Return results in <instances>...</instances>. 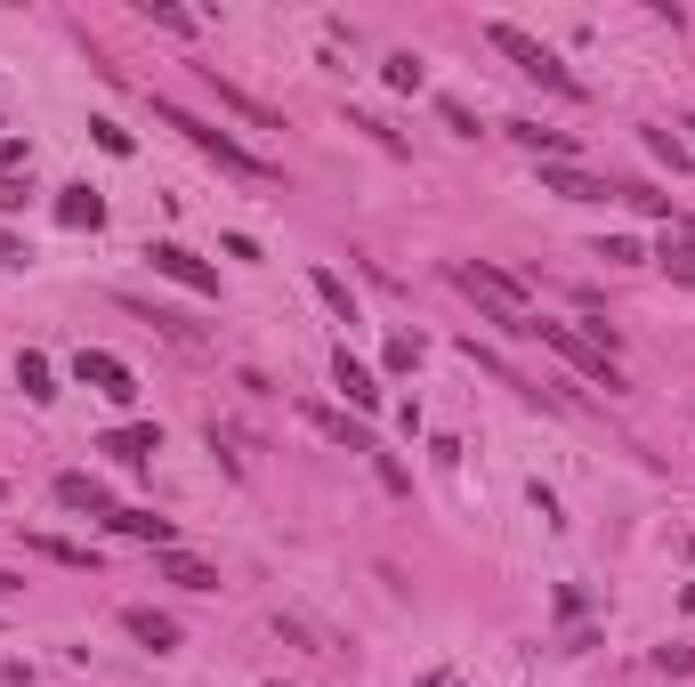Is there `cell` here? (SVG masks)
<instances>
[{
	"instance_id": "obj_19",
	"label": "cell",
	"mask_w": 695,
	"mask_h": 687,
	"mask_svg": "<svg viewBox=\"0 0 695 687\" xmlns=\"http://www.w3.org/2000/svg\"><path fill=\"white\" fill-rule=\"evenodd\" d=\"M509 138H518V145H534V154H550V162H566V154H575V138H566V130H542V121H509Z\"/></svg>"
},
{
	"instance_id": "obj_22",
	"label": "cell",
	"mask_w": 695,
	"mask_h": 687,
	"mask_svg": "<svg viewBox=\"0 0 695 687\" xmlns=\"http://www.w3.org/2000/svg\"><path fill=\"white\" fill-rule=\"evenodd\" d=\"M615 195H623L639 219H671V195H656V186H615Z\"/></svg>"
},
{
	"instance_id": "obj_8",
	"label": "cell",
	"mask_w": 695,
	"mask_h": 687,
	"mask_svg": "<svg viewBox=\"0 0 695 687\" xmlns=\"http://www.w3.org/2000/svg\"><path fill=\"white\" fill-rule=\"evenodd\" d=\"M97 445H106L121 469H146L154 453H162V429H154V421H121V429H106V436H97Z\"/></svg>"
},
{
	"instance_id": "obj_4",
	"label": "cell",
	"mask_w": 695,
	"mask_h": 687,
	"mask_svg": "<svg viewBox=\"0 0 695 687\" xmlns=\"http://www.w3.org/2000/svg\"><path fill=\"white\" fill-rule=\"evenodd\" d=\"M534 340H550V348H558L566 364L582 372V381H599L606 397H623V372H615V357H599V348H590V340H582L575 324H550V316H542V324H534Z\"/></svg>"
},
{
	"instance_id": "obj_38",
	"label": "cell",
	"mask_w": 695,
	"mask_h": 687,
	"mask_svg": "<svg viewBox=\"0 0 695 687\" xmlns=\"http://www.w3.org/2000/svg\"><path fill=\"white\" fill-rule=\"evenodd\" d=\"M268 687H283V679H268Z\"/></svg>"
},
{
	"instance_id": "obj_13",
	"label": "cell",
	"mask_w": 695,
	"mask_h": 687,
	"mask_svg": "<svg viewBox=\"0 0 695 687\" xmlns=\"http://www.w3.org/2000/svg\"><path fill=\"white\" fill-rule=\"evenodd\" d=\"M121 631H130L138 648H154V655H170V648H178V622H170V615H154V607H121Z\"/></svg>"
},
{
	"instance_id": "obj_21",
	"label": "cell",
	"mask_w": 695,
	"mask_h": 687,
	"mask_svg": "<svg viewBox=\"0 0 695 687\" xmlns=\"http://www.w3.org/2000/svg\"><path fill=\"white\" fill-rule=\"evenodd\" d=\"M380 81H388V90H404V97H413V90H421V57H413V49H397V57L380 66Z\"/></svg>"
},
{
	"instance_id": "obj_7",
	"label": "cell",
	"mask_w": 695,
	"mask_h": 687,
	"mask_svg": "<svg viewBox=\"0 0 695 687\" xmlns=\"http://www.w3.org/2000/svg\"><path fill=\"white\" fill-rule=\"evenodd\" d=\"M299 421H308V429L323 436V445H348V453H380V445H373V429H364V421H348L340 405H316V397H308V405H299Z\"/></svg>"
},
{
	"instance_id": "obj_17",
	"label": "cell",
	"mask_w": 695,
	"mask_h": 687,
	"mask_svg": "<svg viewBox=\"0 0 695 687\" xmlns=\"http://www.w3.org/2000/svg\"><path fill=\"white\" fill-rule=\"evenodd\" d=\"M16 388H25L33 405L57 397V372H49V357H40V348H25V357H16Z\"/></svg>"
},
{
	"instance_id": "obj_1",
	"label": "cell",
	"mask_w": 695,
	"mask_h": 687,
	"mask_svg": "<svg viewBox=\"0 0 695 687\" xmlns=\"http://www.w3.org/2000/svg\"><path fill=\"white\" fill-rule=\"evenodd\" d=\"M154 121H162V130H187V145H195V154H211L219 171H235V178H251V186H275V162H268V154H251V145H235L227 130H211V121H202V114L170 106V97H154Z\"/></svg>"
},
{
	"instance_id": "obj_14",
	"label": "cell",
	"mask_w": 695,
	"mask_h": 687,
	"mask_svg": "<svg viewBox=\"0 0 695 687\" xmlns=\"http://www.w3.org/2000/svg\"><path fill=\"white\" fill-rule=\"evenodd\" d=\"M57 226H106V195L97 186H57Z\"/></svg>"
},
{
	"instance_id": "obj_6",
	"label": "cell",
	"mask_w": 695,
	"mask_h": 687,
	"mask_svg": "<svg viewBox=\"0 0 695 687\" xmlns=\"http://www.w3.org/2000/svg\"><path fill=\"white\" fill-rule=\"evenodd\" d=\"M146 259H154V276H170V283L202 291V300H219V267H202L187 243H146Z\"/></svg>"
},
{
	"instance_id": "obj_12",
	"label": "cell",
	"mask_w": 695,
	"mask_h": 687,
	"mask_svg": "<svg viewBox=\"0 0 695 687\" xmlns=\"http://www.w3.org/2000/svg\"><path fill=\"white\" fill-rule=\"evenodd\" d=\"M106 526L130 534V543H146V550H178V526H170V517H154V510H114Z\"/></svg>"
},
{
	"instance_id": "obj_16",
	"label": "cell",
	"mask_w": 695,
	"mask_h": 687,
	"mask_svg": "<svg viewBox=\"0 0 695 687\" xmlns=\"http://www.w3.org/2000/svg\"><path fill=\"white\" fill-rule=\"evenodd\" d=\"M332 381L348 388V405H356V412H373V405H380V381H373V364H356L348 348L332 357Z\"/></svg>"
},
{
	"instance_id": "obj_15",
	"label": "cell",
	"mask_w": 695,
	"mask_h": 687,
	"mask_svg": "<svg viewBox=\"0 0 695 687\" xmlns=\"http://www.w3.org/2000/svg\"><path fill=\"white\" fill-rule=\"evenodd\" d=\"M154 567H162V582H178V591H219V567H202L195 550H162Z\"/></svg>"
},
{
	"instance_id": "obj_31",
	"label": "cell",
	"mask_w": 695,
	"mask_h": 687,
	"mask_svg": "<svg viewBox=\"0 0 695 687\" xmlns=\"http://www.w3.org/2000/svg\"><path fill=\"white\" fill-rule=\"evenodd\" d=\"M97 130V145H106V154H130V130H121V121H90Z\"/></svg>"
},
{
	"instance_id": "obj_30",
	"label": "cell",
	"mask_w": 695,
	"mask_h": 687,
	"mask_svg": "<svg viewBox=\"0 0 695 687\" xmlns=\"http://www.w3.org/2000/svg\"><path fill=\"white\" fill-rule=\"evenodd\" d=\"M373 462H380V486H388V493H413V477L397 469V453H373Z\"/></svg>"
},
{
	"instance_id": "obj_18",
	"label": "cell",
	"mask_w": 695,
	"mask_h": 687,
	"mask_svg": "<svg viewBox=\"0 0 695 687\" xmlns=\"http://www.w3.org/2000/svg\"><path fill=\"white\" fill-rule=\"evenodd\" d=\"M25 550H40L49 567H73V574H97V558L81 550V543H57V534H25Z\"/></svg>"
},
{
	"instance_id": "obj_28",
	"label": "cell",
	"mask_w": 695,
	"mask_h": 687,
	"mask_svg": "<svg viewBox=\"0 0 695 687\" xmlns=\"http://www.w3.org/2000/svg\"><path fill=\"white\" fill-rule=\"evenodd\" d=\"M599 259H615V267H639L647 252H639V243H631V235H606V243H599Z\"/></svg>"
},
{
	"instance_id": "obj_32",
	"label": "cell",
	"mask_w": 695,
	"mask_h": 687,
	"mask_svg": "<svg viewBox=\"0 0 695 687\" xmlns=\"http://www.w3.org/2000/svg\"><path fill=\"white\" fill-rule=\"evenodd\" d=\"M25 195H33L25 178H0V211H25Z\"/></svg>"
},
{
	"instance_id": "obj_23",
	"label": "cell",
	"mask_w": 695,
	"mask_h": 687,
	"mask_svg": "<svg viewBox=\"0 0 695 687\" xmlns=\"http://www.w3.org/2000/svg\"><path fill=\"white\" fill-rule=\"evenodd\" d=\"M437 114H445V130H453V138H478V114H469L461 97H437Z\"/></svg>"
},
{
	"instance_id": "obj_36",
	"label": "cell",
	"mask_w": 695,
	"mask_h": 687,
	"mask_svg": "<svg viewBox=\"0 0 695 687\" xmlns=\"http://www.w3.org/2000/svg\"><path fill=\"white\" fill-rule=\"evenodd\" d=\"M0 502H9V486H0Z\"/></svg>"
},
{
	"instance_id": "obj_3",
	"label": "cell",
	"mask_w": 695,
	"mask_h": 687,
	"mask_svg": "<svg viewBox=\"0 0 695 687\" xmlns=\"http://www.w3.org/2000/svg\"><path fill=\"white\" fill-rule=\"evenodd\" d=\"M485 40H494V49H502V57H518V73H534V81H542V90H558V97H582V81H575V73H566V66H558V57H550V49H542V40H534V33H518V25H485Z\"/></svg>"
},
{
	"instance_id": "obj_5",
	"label": "cell",
	"mask_w": 695,
	"mask_h": 687,
	"mask_svg": "<svg viewBox=\"0 0 695 687\" xmlns=\"http://www.w3.org/2000/svg\"><path fill=\"white\" fill-rule=\"evenodd\" d=\"M73 381H81V388H97V397H114V405H130V397H138V372L121 364V357H106V348H81V357H73Z\"/></svg>"
},
{
	"instance_id": "obj_2",
	"label": "cell",
	"mask_w": 695,
	"mask_h": 687,
	"mask_svg": "<svg viewBox=\"0 0 695 687\" xmlns=\"http://www.w3.org/2000/svg\"><path fill=\"white\" fill-rule=\"evenodd\" d=\"M453 283L469 291V300H485V324H494L502 340H534V316H526V283L518 276H502V267H485V259H461Z\"/></svg>"
},
{
	"instance_id": "obj_24",
	"label": "cell",
	"mask_w": 695,
	"mask_h": 687,
	"mask_svg": "<svg viewBox=\"0 0 695 687\" xmlns=\"http://www.w3.org/2000/svg\"><path fill=\"white\" fill-rule=\"evenodd\" d=\"M647 154H656V162H671V171H687V145L671 138V130H647Z\"/></svg>"
},
{
	"instance_id": "obj_11",
	"label": "cell",
	"mask_w": 695,
	"mask_h": 687,
	"mask_svg": "<svg viewBox=\"0 0 695 687\" xmlns=\"http://www.w3.org/2000/svg\"><path fill=\"white\" fill-rule=\"evenodd\" d=\"M202 90H211V97H219L227 114H243L251 130H283V121H275V106H259V97H243L235 81H219V66H202Z\"/></svg>"
},
{
	"instance_id": "obj_20",
	"label": "cell",
	"mask_w": 695,
	"mask_h": 687,
	"mask_svg": "<svg viewBox=\"0 0 695 687\" xmlns=\"http://www.w3.org/2000/svg\"><path fill=\"white\" fill-rule=\"evenodd\" d=\"M308 283H316V300H323V307H332V316H340V324H356V300H348V283L332 276V267H316V276H308Z\"/></svg>"
},
{
	"instance_id": "obj_34",
	"label": "cell",
	"mask_w": 695,
	"mask_h": 687,
	"mask_svg": "<svg viewBox=\"0 0 695 687\" xmlns=\"http://www.w3.org/2000/svg\"><path fill=\"white\" fill-rule=\"evenodd\" d=\"M9 591H25V582H16V574H9V567H0V598H9Z\"/></svg>"
},
{
	"instance_id": "obj_29",
	"label": "cell",
	"mask_w": 695,
	"mask_h": 687,
	"mask_svg": "<svg viewBox=\"0 0 695 687\" xmlns=\"http://www.w3.org/2000/svg\"><path fill=\"white\" fill-rule=\"evenodd\" d=\"M656 672H671V679H687V672H695V655H687V648H656Z\"/></svg>"
},
{
	"instance_id": "obj_37",
	"label": "cell",
	"mask_w": 695,
	"mask_h": 687,
	"mask_svg": "<svg viewBox=\"0 0 695 687\" xmlns=\"http://www.w3.org/2000/svg\"><path fill=\"white\" fill-rule=\"evenodd\" d=\"M428 687H445V679H428Z\"/></svg>"
},
{
	"instance_id": "obj_10",
	"label": "cell",
	"mask_w": 695,
	"mask_h": 687,
	"mask_svg": "<svg viewBox=\"0 0 695 687\" xmlns=\"http://www.w3.org/2000/svg\"><path fill=\"white\" fill-rule=\"evenodd\" d=\"M542 195H566V202H606L615 186H599L590 171H575V162H542Z\"/></svg>"
},
{
	"instance_id": "obj_25",
	"label": "cell",
	"mask_w": 695,
	"mask_h": 687,
	"mask_svg": "<svg viewBox=\"0 0 695 687\" xmlns=\"http://www.w3.org/2000/svg\"><path fill=\"white\" fill-rule=\"evenodd\" d=\"M656 259H663V267H671V276H680V283H695V243H663Z\"/></svg>"
},
{
	"instance_id": "obj_9",
	"label": "cell",
	"mask_w": 695,
	"mask_h": 687,
	"mask_svg": "<svg viewBox=\"0 0 695 687\" xmlns=\"http://www.w3.org/2000/svg\"><path fill=\"white\" fill-rule=\"evenodd\" d=\"M49 493H57V502H66V510H90V517H114V493L97 486L90 469H57V486H49Z\"/></svg>"
},
{
	"instance_id": "obj_27",
	"label": "cell",
	"mask_w": 695,
	"mask_h": 687,
	"mask_svg": "<svg viewBox=\"0 0 695 687\" xmlns=\"http://www.w3.org/2000/svg\"><path fill=\"white\" fill-rule=\"evenodd\" d=\"M421 364V340L413 331H397V340H388V372H413Z\"/></svg>"
},
{
	"instance_id": "obj_33",
	"label": "cell",
	"mask_w": 695,
	"mask_h": 687,
	"mask_svg": "<svg viewBox=\"0 0 695 687\" xmlns=\"http://www.w3.org/2000/svg\"><path fill=\"white\" fill-rule=\"evenodd\" d=\"M0 267H25V243H16L9 226H0Z\"/></svg>"
},
{
	"instance_id": "obj_35",
	"label": "cell",
	"mask_w": 695,
	"mask_h": 687,
	"mask_svg": "<svg viewBox=\"0 0 695 687\" xmlns=\"http://www.w3.org/2000/svg\"><path fill=\"white\" fill-rule=\"evenodd\" d=\"M687 243H695V219H687Z\"/></svg>"
},
{
	"instance_id": "obj_26",
	"label": "cell",
	"mask_w": 695,
	"mask_h": 687,
	"mask_svg": "<svg viewBox=\"0 0 695 687\" xmlns=\"http://www.w3.org/2000/svg\"><path fill=\"white\" fill-rule=\"evenodd\" d=\"M146 16H154L162 33H195V16H187V9H170V0H146Z\"/></svg>"
}]
</instances>
